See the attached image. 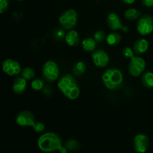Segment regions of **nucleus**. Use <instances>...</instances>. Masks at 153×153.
Returning <instances> with one entry per match:
<instances>
[{
    "label": "nucleus",
    "instance_id": "1",
    "mask_svg": "<svg viewBox=\"0 0 153 153\" xmlns=\"http://www.w3.org/2000/svg\"><path fill=\"white\" fill-rule=\"evenodd\" d=\"M58 88L69 100H76L80 95V88L76 78L71 74H65L58 81Z\"/></svg>",
    "mask_w": 153,
    "mask_h": 153
},
{
    "label": "nucleus",
    "instance_id": "2",
    "mask_svg": "<svg viewBox=\"0 0 153 153\" xmlns=\"http://www.w3.org/2000/svg\"><path fill=\"white\" fill-rule=\"evenodd\" d=\"M38 148L44 152H52L59 151L62 147V140L55 132H46L40 136L37 140Z\"/></svg>",
    "mask_w": 153,
    "mask_h": 153
},
{
    "label": "nucleus",
    "instance_id": "3",
    "mask_svg": "<svg viewBox=\"0 0 153 153\" xmlns=\"http://www.w3.org/2000/svg\"><path fill=\"white\" fill-rule=\"evenodd\" d=\"M102 80L105 87L111 91L120 89L123 85V76L118 69L109 68L106 70L102 76Z\"/></svg>",
    "mask_w": 153,
    "mask_h": 153
},
{
    "label": "nucleus",
    "instance_id": "4",
    "mask_svg": "<svg viewBox=\"0 0 153 153\" xmlns=\"http://www.w3.org/2000/svg\"><path fill=\"white\" fill-rule=\"evenodd\" d=\"M78 21V13L74 9H68L63 12L59 17V23L61 28L67 31L73 29Z\"/></svg>",
    "mask_w": 153,
    "mask_h": 153
},
{
    "label": "nucleus",
    "instance_id": "5",
    "mask_svg": "<svg viewBox=\"0 0 153 153\" xmlns=\"http://www.w3.org/2000/svg\"><path fill=\"white\" fill-rule=\"evenodd\" d=\"M42 75L46 82H53L59 78L60 69L58 64L53 61H48L42 67Z\"/></svg>",
    "mask_w": 153,
    "mask_h": 153
},
{
    "label": "nucleus",
    "instance_id": "6",
    "mask_svg": "<svg viewBox=\"0 0 153 153\" xmlns=\"http://www.w3.org/2000/svg\"><path fill=\"white\" fill-rule=\"evenodd\" d=\"M146 68V61L139 56L131 58L128 64V73L134 77L140 76Z\"/></svg>",
    "mask_w": 153,
    "mask_h": 153
},
{
    "label": "nucleus",
    "instance_id": "7",
    "mask_svg": "<svg viewBox=\"0 0 153 153\" xmlns=\"http://www.w3.org/2000/svg\"><path fill=\"white\" fill-rule=\"evenodd\" d=\"M137 30L141 35H148L153 31V18L150 15L140 16L137 24Z\"/></svg>",
    "mask_w": 153,
    "mask_h": 153
},
{
    "label": "nucleus",
    "instance_id": "8",
    "mask_svg": "<svg viewBox=\"0 0 153 153\" xmlns=\"http://www.w3.org/2000/svg\"><path fill=\"white\" fill-rule=\"evenodd\" d=\"M35 122V117L30 111H21L16 116V123L19 126L32 127Z\"/></svg>",
    "mask_w": 153,
    "mask_h": 153
},
{
    "label": "nucleus",
    "instance_id": "9",
    "mask_svg": "<svg viewBox=\"0 0 153 153\" xmlns=\"http://www.w3.org/2000/svg\"><path fill=\"white\" fill-rule=\"evenodd\" d=\"M2 70L5 74L12 76L21 73L22 69H21V66L18 61L8 58L3 61Z\"/></svg>",
    "mask_w": 153,
    "mask_h": 153
},
{
    "label": "nucleus",
    "instance_id": "10",
    "mask_svg": "<svg viewBox=\"0 0 153 153\" xmlns=\"http://www.w3.org/2000/svg\"><path fill=\"white\" fill-rule=\"evenodd\" d=\"M92 60L94 65L100 68H105L109 64V56L107 52L103 49L94 51L92 54Z\"/></svg>",
    "mask_w": 153,
    "mask_h": 153
},
{
    "label": "nucleus",
    "instance_id": "11",
    "mask_svg": "<svg viewBox=\"0 0 153 153\" xmlns=\"http://www.w3.org/2000/svg\"><path fill=\"white\" fill-rule=\"evenodd\" d=\"M133 144H134V150L137 152H146L149 145V137L145 134H137L133 140Z\"/></svg>",
    "mask_w": 153,
    "mask_h": 153
},
{
    "label": "nucleus",
    "instance_id": "12",
    "mask_svg": "<svg viewBox=\"0 0 153 153\" xmlns=\"http://www.w3.org/2000/svg\"><path fill=\"white\" fill-rule=\"evenodd\" d=\"M107 24L108 26L113 31L121 30L124 32H126L128 30V27L123 25L120 17L116 13H109L107 17Z\"/></svg>",
    "mask_w": 153,
    "mask_h": 153
},
{
    "label": "nucleus",
    "instance_id": "13",
    "mask_svg": "<svg viewBox=\"0 0 153 153\" xmlns=\"http://www.w3.org/2000/svg\"><path fill=\"white\" fill-rule=\"evenodd\" d=\"M26 79H24L22 76L21 77H17L15 79V80L13 82V92L16 94L20 95L22 94L25 91L27 87V82Z\"/></svg>",
    "mask_w": 153,
    "mask_h": 153
},
{
    "label": "nucleus",
    "instance_id": "14",
    "mask_svg": "<svg viewBox=\"0 0 153 153\" xmlns=\"http://www.w3.org/2000/svg\"><path fill=\"white\" fill-rule=\"evenodd\" d=\"M149 49V43L144 38H140L136 40L133 46V50L136 55H142Z\"/></svg>",
    "mask_w": 153,
    "mask_h": 153
},
{
    "label": "nucleus",
    "instance_id": "15",
    "mask_svg": "<svg viewBox=\"0 0 153 153\" xmlns=\"http://www.w3.org/2000/svg\"><path fill=\"white\" fill-rule=\"evenodd\" d=\"M66 43L67 45L70 46H76L80 42V36H79V33L76 31V30H70L66 34L65 36Z\"/></svg>",
    "mask_w": 153,
    "mask_h": 153
},
{
    "label": "nucleus",
    "instance_id": "16",
    "mask_svg": "<svg viewBox=\"0 0 153 153\" xmlns=\"http://www.w3.org/2000/svg\"><path fill=\"white\" fill-rule=\"evenodd\" d=\"M141 83L146 88H153V73L146 72L141 76Z\"/></svg>",
    "mask_w": 153,
    "mask_h": 153
},
{
    "label": "nucleus",
    "instance_id": "17",
    "mask_svg": "<svg viewBox=\"0 0 153 153\" xmlns=\"http://www.w3.org/2000/svg\"><path fill=\"white\" fill-rule=\"evenodd\" d=\"M97 43V42L94 40V38L88 37V38H86L82 40V46L84 49V50L87 51V52H94L96 49Z\"/></svg>",
    "mask_w": 153,
    "mask_h": 153
},
{
    "label": "nucleus",
    "instance_id": "18",
    "mask_svg": "<svg viewBox=\"0 0 153 153\" xmlns=\"http://www.w3.org/2000/svg\"><path fill=\"white\" fill-rule=\"evenodd\" d=\"M87 66L83 61H78L73 67V74L76 76H81L86 72Z\"/></svg>",
    "mask_w": 153,
    "mask_h": 153
},
{
    "label": "nucleus",
    "instance_id": "19",
    "mask_svg": "<svg viewBox=\"0 0 153 153\" xmlns=\"http://www.w3.org/2000/svg\"><path fill=\"white\" fill-rule=\"evenodd\" d=\"M121 41V35L117 32L110 33L106 37V42L110 46H116Z\"/></svg>",
    "mask_w": 153,
    "mask_h": 153
},
{
    "label": "nucleus",
    "instance_id": "20",
    "mask_svg": "<svg viewBox=\"0 0 153 153\" xmlns=\"http://www.w3.org/2000/svg\"><path fill=\"white\" fill-rule=\"evenodd\" d=\"M140 11L136 8H129L126 10L124 13L126 19L128 20H135L140 17Z\"/></svg>",
    "mask_w": 153,
    "mask_h": 153
},
{
    "label": "nucleus",
    "instance_id": "21",
    "mask_svg": "<svg viewBox=\"0 0 153 153\" xmlns=\"http://www.w3.org/2000/svg\"><path fill=\"white\" fill-rule=\"evenodd\" d=\"M21 75L26 80H31L35 77V71L31 67H25L21 71Z\"/></svg>",
    "mask_w": 153,
    "mask_h": 153
},
{
    "label": "nucleus",
    "instance_id": "22",
    "mask_svg": "<svg viewBox=\"0 0 153 153\" xmlns=\"http://www.w3.org/2000/svg\"><path fill=\"white\" fill-rule=\"evenodd\" d=\"M65 146L68 151H76L79 149V143L75 139H69L66 141Z\"/></svg>",
    "mask_w": 153,
    "mask_h": 153
},
{
    "label": "nucleus",
    "instance_id": "23",
    "mask_svg": "<svg viewBox=\"0 0 153 153\" xmlns=\"http://www.w3.org/2000/svg\"><path fill=\"white\" fill-rule=\"evenodd\" d=\"M31 87L34 91H41L44 88V82L41 79H35L31 82Z\"/></svg>",
    "mask_w": 153,
    "mask_h": 153
},
{
    "label": "nucleus",
    "instance_id": "24",
    "mask_svg": "<svg viewBox=\"0 0 153 153\" xmlns=\"http://www.w3.org/2000/svg\"><path fill=\"white\" fill-rule=\"evenodd\" d=\"M65 29L64 28H56L53 32V37L56 40H61L62 39L65 38Z\"/></svg>",
    "mask_w": 153,
    "mask_h": 153
},
{
    "label": "nucleus",
    "instance_id": "25",
    "mask_svg": "<svg viewBox=\"0 0 153 153\" xmlns=\"http://www.w3.org/2000/svg\"><path fill=\"white\" fill-rule=\"evenodd\" d=\"M32 128L35 132L40 133L42 132V131H44L46 126H45L44 123H43L42 122H40V121H36V122L34 123V125H33Z\"/></svg>",
    "mask_w": 153,
    "mask_h": 153
},
{
    "label": "nucleus",
    "instance_id": "26",
    "mask_svg": "<svg viewBox=\"0 0 153 153\" xmlns=\"http://www.w3.org/2000/svg\"><path fill=\"white\" fill-rule=\"evenodd\" d=\"M105 34L104 31H102V30H99V31H97L94 33V38L97 43L102 42L105 40Z\"/></svg>",
    "mask_w": 153,
    "mask_h": 153
},
{
    "label": "nucleus",
    "instance_id": "27",
    "mask_svg": "<svg viewBox=\"0 0 153 153\" xmlns=\"http://www.w3.org/2000/svg\"><path fill=\"white\" fill-rule=\"evenodd\" d=\"M134 54L135 53H134V50L131 49V48L128 47V46L125 47L123 49V56L126 58L131 59V58H133V57L134 56Z\"/></svg>",
    "mask_w": 153,
    "mask_h": 153
},
{
    "label": "nucleus",
    "instance_id": "28",
    "mask_svg": "<svg viewBox=\"0 0 153 153\" xmlns=\"http://www.w3.org/2000/svg\"><path fill=\"white\" fill-rule=\"evenodd\" d=\"M9 6V0H0V13H3L7 10Z\"/></svg>",
    "mask_w": 153,
    "mask_h": 153
},
{
    "label": "nucleus",
    "instance_id": "29",
    "mask_svg": "<svg viewBox=\"0 0 153 153\" xmlns=\"http://www.w3.org/2000/svg\"><path fill=\"white\" fill-rule=\"evenodd\" d=\"M142 4L146 7H153V0H141Z\"/></svg>",
    "mask_w": 153,
    "mask_h": 153
},
{
    "label": "nucleus",
    "instance_id": "30",
    "mask_svg": "<svg viewBox=\"0 0 153 153\" xmlns=\"http://www.w3.org/2000/svg\"><path fill=\"white\" fill-rule=\"evenodd\" d=\"M121 1H122L123 3H125V4H133V3H134L135 0H121Z\"/></svg>",
    "mask_w": 153,
    "mask_h": 153
},
{
    "label": "nucleus",
    "instance_id": "31",
    "mask_svg": "<svg viewBox=\"0 0 153 153\" xmlns=\"http://www.w3.org/2000/svg\"><path fill=\"white\" fill-rule=\"evenodd\" d=\"M67 151L68 150H67V149L65 147V146H62V147L59 149V152L61 153H66L67 152Z\"/></svg>",
    "mask_w": 153,
    "mask_h": 153
},
{
    "label": "nucleus",
    "instance_id": "32",
    "mask_svg": "<svg viewBox=\"0 0 153 153\" xmlns=\"http://www.w3.org/2000/svg\"><path fill=\"white\" fill-rule=\"evenodd\" d=\"M16 1H22V0H16Z\"/></svg>",
    "mask_w": 153,
    "mask_h": 153
}]
</instances>
